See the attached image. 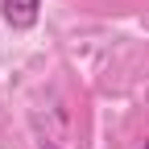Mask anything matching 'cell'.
<instances>
[{"label":"cell","mask_w":149,"mask_h":149,"mask_svg":"<svg viewBox=\"0 0 149 149\" xmlns=\"http://www.w3.org/2000/svg\"><path fill=\"white\" fill-rule=\"evenodd\" d=\"M0 13L13 29H33L42 17V0H0Z\"/></svg>","instance_id":"cell-1"}]
</instances>
